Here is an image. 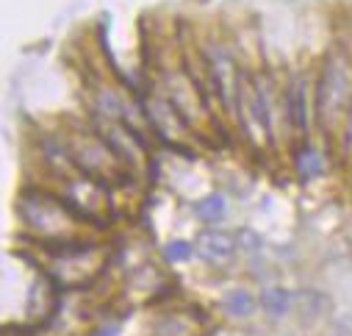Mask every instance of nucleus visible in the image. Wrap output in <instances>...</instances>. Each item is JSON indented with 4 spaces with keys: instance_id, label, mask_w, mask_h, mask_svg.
Listing matches in <instances>:
<instances>
[{
    "instance_id": "2",
    "label": "nucleus",
    "mask_w": 352,
    "mask_h": 336,
    "mask_svg": "<svg viewBox=\"0 0 352 336\" xmlns=\"http://www.w3.org/2000/svg\"><path fill=\"white\" fill-rule=\"evenodd\" d=\"M208 67H211V81L219 92V101L228 112H239V98H241V78L236 70V61L228 50L211 48L208 50Z\"/></svg>"
},
{
    "instance_id": "1",
    "label": "nucleus",
    "mask_w": 352,
    "mask_h": 336,
    "mask_svg": "<svg viewBox=\"0 0 352 336\" xmlns=\"http://www.w3.org/2000/svg\"><path fill=\"white\" fill-rule=\"evenodd\" d=\"M352 103V78H349V64L341 56H330L324 61L322 78H319V114L322 123L330 128L336 125Z\"/></svg>"
},
{
    "instance_id": "10",
    "label": "nucleus",
    "mask_w": 352,
    "mask_h": 336,
    "mask_svg": "<svg viewBox=\"0 0 352 336\" xmlns=\"http://www.w3.org/2000/svg\"><path fill=\"white\" fill-rule=\"evenodd\" d=\"M344 145L352 150V103H349V112H346V128H344Z\"/></svg>"
},
{
    "instance_id": "7",
    "label": "nucleus",
    "mask_w": 352,
    "mask_h": 336,
    "mask_svg": "<svg viewBox=\"0 0 352 336\" xmlns=\"http://www.w3.org/2000/svg\"><path fill=\"white\" fill-rule=\"evenodd\" d=\"M297 170H300L302 178H316V176L324 170V161H322L319 150H314V147H302V150L297 153Z\"/></svg>"
},
{
    "instance_id": "6",
    "label": "nucleus",
    "mask_w": 352,
    "mask_h": 336,
    "mask_svg": "<svg viewBox=\"0 0 352 336\" xmlns=\"http://www.w3.org/2000/svg\"><path fill=\"white\" fill-rule=\"evenodd\" d=\"M225 211H228V200L222 195H206L195 203V214L203 222H217V220L225 217Z\"/></svg>"
},
{
    "instance_id": "3",
    "label": "nucleus",
    "mask_w": 352,
    "mask_h": 336,
    "mask_svg": "<svg viewBox=\"0 0 352 336\" xmlns=\"http://www.w3.org/2000/svg\"><path fill=\"white\" fill-rule=\"evenodd\" d=\"M233 250H236V239L222 233V231H203L197 239V253L214 264L228 262L233 256Z\"/></svg>"
},
{
    "instance_id": "9",
    "label": "nucleus",
    "mask_w": 352,
    "mask_h": 336,
    "mask_svg": "<svg viewBox=\"0 0 352 336\" xmlns=\"http://www.w3.org/2000/svg\"><path fill=\"white\" fill-rule=\"evenodd\" d=\"M192 253H195V247H192V242H186V239H172V242L164 247V256H166L169 262H186Z\"/></svg>"
},
{
    "instance_id": "5",
    "label": "nucleus",
    "mask_w": 352,
    "mask_h": 336,
    "mask_svg": "<svg viewBox=\"0 0 352 336\" xmlns=\"http://www.w3.org/2000/svg\"><path fill=\"white\" fill-rule=\"evenodd\" d=\"M261 306L272 317H283L289 311V306H292V295L286 289H280V286H270V289L261 292Z\"/></svg>"
},
{
    "instance_id": "4",
    "label": "nucleus",
    "mask_w": 352,
    "mask_h": 336,
    "mask_svg": "<svg viewBox=\"0 0 352 336\" xmlns=\"http://www.w3.org/2000/svg\"><path fill=\"white\" fill-rule=\"evenodd\" d=\"M286 112L294 131H308V95H305V81L294 78L286 90Z\"/></svg>"
},
{
    "instance_id": "8",
    "label": "nucleus",
    "mask_w": 352,
    "mask_h": 336,
    "mask_svg": "<svg viewBox=\"0 0 352 336\" xmlns=\"http://www.w3.org/2000/svg\"><path fill=\"white\" fill-rule=\"evenodd\" d=\"M225 308H228V314H233V317H247V314H252L255 300H252L250 292L236 289V292H230V295L225 297Z\"/></svg>"
}]
</instances>
